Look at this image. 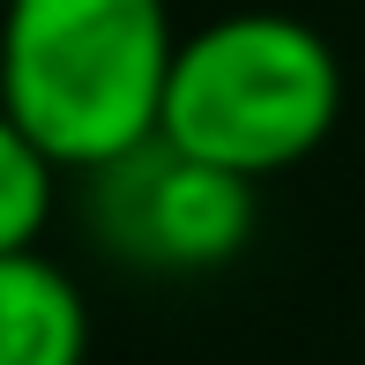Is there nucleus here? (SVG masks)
Listing matches in <instances>:
<instances>
[{
    "instance_id": "2",
    "label": "nucleus",
    "mask_w": 365,
    "mask_h": 365,
    "mask_svg": "<svg viewBox=\"0 0 365 365\" xmlns=\"http://www.w3.org/2000/svg\"><path fill=\"white\" fill-rule=\"evenodd\" d=\"M336 120H343L336 45L306 15L239 8L179 38L157 135L261 187L306 164L336 135Z\"/></svg>"
},
{
    "instance_id": "4",
    "label": "nucleus",
    "mask_w": 365,
    "mask_h": 365,
    "mask_svg": "<svg viewBox=\"0 0 365 365\" xmlns=\"http://www.w3.org/2000/svg\"><path fill=\"white\" fill-rule=\"evenodd\" d=\"M90 358V306L75 276L38 246L0 254V365H82Z\"/></svg>"
},
{
    "instance_id": "5",
    "label": "nucleus",
    "mask_w": 365,
    "mask_h": 365,
    "mask_svg": "<svg viewBox=\"0 0 365 365\" xmlns=\"http://www.w3.org/2000/svg\"><path fill=\"white\" fill-rule=\"evenodd\" d=\"M60 202V164L38 149L23 120L0 105V254H23V246L45 239Z\"/></svg>"
},
{
    "instance_id": "3",
    "label": "nucleus",
    "mask_w": 365,
    "mask_h": 365,
    "mask_svg": "<svg viewBox=\"0 0 365 365\" xmlns=\"http://www.w3.org/2000/svg\"><path fill=\"white\" fill-rule=\"evenodd\" d=\"M90 179V231L112 261L142 276H209L246 254L254 239V179L149 135L142 149L97 164Z\"/></svg>"
},
{
    "instance_id": "1",
    "label": "nucleus",
    "mask_w": 365,
    "mask_h": 365,
    "mask_svg": "<svg viewBox=\"0 0 365 365\" xmlns=\"http://www.w3.org/2000/svg\"><path fill=\"white\" fill-rule=\"evenodd\" d=\"M172 53V0H8L0 105L60 172H97L157 135Z\"/></svg>"
}]
</instances>
